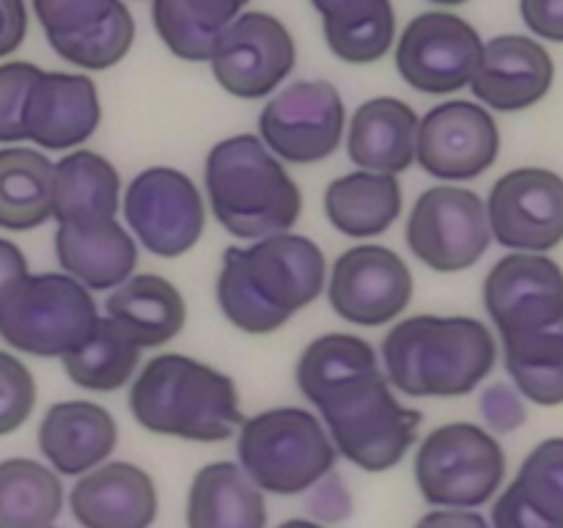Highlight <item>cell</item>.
<instances>
[{
    "label": "cell",
    "mask_w": 563,
    "mask_h": 528,
    "mask_svg": "<svg viewBox=\"0 0 563 528\" xmlns=\"http://www.w3.org/2000/svg\"><path fill=\"white\" fill-rule=\"evenodd\" d=\"M322 204L335 231L352 240H372L399 220L405 196L399 176L357 168L330 182Z\"/></svg>",
    "instance_id": "cell-27"
},
{
    "label": "cell",
    "mask_w": 563,
    "mask_h": 528,
    "mask_svg": "<svg viewBox=\"0 0 563 528\" xmlns=\"http://www.w3.org/2000/svg\"><path fill=\"white\" fill-rule=\"evenodd\" d=\"M214 295H218V306L223 317L247 336L275 333V330H280L291 319L289 314L275 308L262 295V289L253 284L251 273H247L245 262H242V248L236 245H231L223 253Z\"/></svg>",
    "instance_id": "cell-36"
},
{
    "label": "cell",
    "mask_w": 563,
    "mask_h": 528,
    "mask_svg": "<svg viewBox=\"0 0 563 528\" xmlns=\"http://www.w3.org/2000/svg\"><path fill=\"white\" fill-rule=\"evenodd\" d=\"M121 209V176L108 157L75 148L53 168V218L58 223L115 218Z\"/></svg>",
    "instance_id": "cell-28"
},
{
    "label": "cell",
    "mask_w": 563,
    "mask_h": 528,
    "mask_svg": "<svg viewBox=\"0 0 563 528\" xmlns=\"http://www.w3.org/2000/svg\"><path fill=\"white\" fill-rule=\"evenodd\" d=\"M319 14L330 53L346 64H374L394 44L396 14L390 0H333Z\"/></svg>",
    "instance_id": "cell-30"
},
{
    "label": "cell",
    "mask_w": 563,
    "mask_h": 528,
    "mask_svg": "<svg viewBox=\"0 0 563 528\" xmlns=\"http://www.w3.org/2000/svg\"><path fill=\"white\" fill-rule=\"evenodd\" d=\"M520 14L539 38L563 44V0H520Z\"/></svg>",
    "instance_id": "cell-44"
},
{
    "label": "cell",
    "mask_w": 563,
    "mask_h": 528,
    "mask_svg": "<svg viewBox=\"0 0 563 528\" xmlns=\"http://www.w3.org/2000/svg\"><path fill=\"white\" fill-rule=\"evenodd\" d=\"M36 380L11 352L0 350V438L16 432L36 407Z\"/></svg>",
    "instance_id": "cell-38"
},
{
    "label": "cell",
    "mask_w": 563,
    "mask_h": 528,
    "mask_svg": "<svg viewBox=\"0 0 563 528\" xmlns=\"http://www.w3.org/2000/svg\"><path fill=\"white\" fill-rule=\"evenodd\" d=\"M489 526L493 528H563L561 522L550 520V517H544L542 512L533 509L515 482L506 484L504 493L495 498L493 522H489Z\"/></svg>",
    "instance_id": "cell-43"
},
{
    "label": "cell",
    "mask_w": 563,
    "mask_h": 528,
    "mask_svg": "<svg viewBox=\"0 0 563 528\" xmlns=\"http://www.w3.org/2000/svg\"><path fill=\"white\" fill-rule=\"evenodd\" d=\"M383 374L374 346L355 333L319 336L300 352L295 369L297 388L317 413Z\"/></svg>",
    "instance_id": "cell-24"
},
{
    "label": "cell",
    "mask_w": 563,
    "mask_h": 528,
    "mask_svg": "<svg viewBox=\"0 0 563 528\" xmlns=\"http://www.w3.org/2000/svg\"><path fill=\"white\" fill-rule=\"evenodd\" d=\"M104 317L113 319L141 350H154L174 341L185 330L187 302L168 278L141 273L110 289Z\"/></svg>",
    "instance_id": "cell-25"
},
{
    "label": "cell",
    "mask_w": 563,
    "mask_h": 528,
    "mask_svg": "<svg viewBox=\"0 0 563 528\" xmlns=\"http://www.w3.org/2000/svg\"><path fill=\"white\" fill-rule=\"evenodd\" d=\"M69 509L80 528H152L159 512L154 479L126 460H104L77 476Z\"/></svg>",
    "instance_id": "cell-19"
},
{
    "label": "cell",
    "mask_w": 563,
    "mask_h": 528,
    "mask_svg": "<svg viewBox=\"0 0 563 528\" xmlns=\"http://www.w3.org/2000/svg\"><path fill=\"white\" fill-rule=\"evenodd\" d=\"M330 308L357 328H383L416 295V280L405 258L377 242H361L341 253L328 270Z\"/></svg>",
    "instance_id": "cell-11"
},
{
    "label": "cell",
    "mask_w": 563,
    "mask_h": 528,
    "mask_svg": "<svg viewBox=\"0 0 563 528\" xmlns=\"http://www.w3.org/2000/svg\"><path fill=\"white\" fill-rule=\"evenodd\" d=\"M102 121L99 91L88 75L42 72L25 102V141L42 152H71L97 132Z\"/></svg>",
    "instance_id": "cell-18"
},
{
    "label": "cell",
    "mask_w": 563,
    "mask_h": 528,
    "mask_svg": "<svg viewBox=\"0 0 563 528\" xmlns=\"http://www.w3.org/2000/svg\"><path fill=\"white\" fill-rule=\"evenodd\" d=\"M236 460L262 493L302 495L333 471L339 451L317 413L273 407L240 424Z\"/></svg>",
    "instance_id": "cell-4"
},
{
    "label": "cell",
    "mask_w": 563,
    "mask_h": 528,
    "mask_svg": "<svg viewBox=\"0 0 563 528\" xmlns=\"http://www.w3.org/2000/svg\"><path fill=\"white\" fill-rule=\"evenodd\" d=\"M130 413L146 432L190 443L229 440L245 421L234 380L179 352L152 358L132 377Z\"/></svg>",
    "instance_id": "cell-2"
},
{
    "label": "cell",
    "mask_w": 563,
    "mask_h": 528,
    "mask_svg": "<svg viewBox=\"0 0 563 528\" xmlns=\"http://www.w3.org/2000/svg\"><path fill=\"white\" fill-rule=\"evenodd\" d=\"M478 413L493 435H509L526 424L528 410L520 391L509 383H493L478 396Z\"/></svg>",
    "instance_id": "cell-41"
},
{
    "label": "cell",
    "mask_w": 563,
    "mask_h": 528,
    "mask_svg": "<svg viewBox=\"0 0 563 528\" xmlns=\"http://www.w3.org/2000/svg\"><path fill=\"white\" fill-rule=\"evenodd\" d=\"M278 528H328L317 520H306V517H291V520H284Z\"/></svg>",
    "instance_id": "cell-48"
},
{
    "label": "cell",
    "mask_w": 563,
    "mask_h": 528,
    "mask_svg": "<svg viewBox=\"0 0 563 528\" xmlns=\"http://www.w3.org/2000/svg\"><path fill=\"white\" fill-rule=\"evenodd\" d=\"M53 168L42 148H0V229L31 231L53 218Z\"/></svg>",
    "instance_id": "cell-29"
},
{
    "label": "cell",
    "mask_w": 563,
    "mask_h": 528,
    "mask_svg": "<svg viewBox=\"0 0 563 528\" xmlns=\"http://www.w3.org/2000/svg\"><path fill=\"white\" fill-rule=\"evenodd\" d=\"M484 204L493 240L509 251L544 253L563 242V176L555 170H509Z\"/></svg>",
    "instance_id": "cell-15"
},
{
    "label": "cell",
    "mask_w": 563,
    "mask_h": 528,
    "mask_svg": "<svg viewBox=\"0 0 563 528\" xmlns=\"http://www.w3.org/2000/svg\"><path fill=\"white\" fill-rule=\"evenodd\" d=\"M66 504L60 476L31 457L0 460V528H49Z\"/></svg>",
    "instance_id": "cell-31"
},
{
    "label": "cell",
    "mask_w": 563,
    "mask_h": 528,
    "mask_svg": "<svg viewBox=\"0 0 563 528\" xmlns=\"http://www.w3.org/2000/svg\"><path fill=\"white\" fill-rule=\"evenodd\" d=\"M405 240L412 256L434 273L471 270L493 242L487 204L467 187H429L412 204Z\"/></svg>",
    "instance_id": "cell-8"
},
{
    "label": "cell",
    "mask_w": 563,
    "mask_h": 528,
    "mask_svg": "<svg viewBox=\"0 0 563 528\" xmlns=\"http://www.w3.org/2000/svg\"><path fill=\"white\" fill-rule=\"evenodd\" d=\"M64 372L77 388L93 394H113L132 383L141 366V346L110 317H99L91 333L71 346L64 358Z\"/></svg>",
    "instance_id": "cell-32"
},
{
    "label": "cell",
    "mask_w": 563,
    "mask_h": 528,
    "mask_svg": "<svg viewBox=\"0 0 563 528\" xmlns=\"http://www.w3.org/2000/svg\"><path fill=\"white\" fill-rule=\"evenodd\" d=\"M42 69L27 61H5L0 64V143L25 141V102L33 82L38 80Z\"/></svg>",
    "instance_id": "cell-39"
},
{
    "label": "cell",
    "mask_w": 563,
    "mask_h": 528,
    "mask_svg": "<svg viewBox=\"0 0 563 528\" xmlns=\"http://www.w3.org/2000/svg\"><path fill=\"white\" fill-rule=\"evenodd\" d=\"M311 3H313V9H317V11H322L324 6H330V3H333V0H311Z\"/></svg>",
    "instance_id": "cell-50"
},
{
    "label": "cell",
    "mask_w": 563,
    "mask_h": 528,
    "mask_svg": "<svg viewBox=\"0 0 563 528\" xmlns=\"http://www.w3.org/2000/svg\"><path fill=\"white\" fill-rule=\"evenodd\" d=\"M429 3H438V6H462L467 0H429Z\"/></svg>",
    "instance_id": "cell-49"
},
{
    "label": "cell",
    "mask_w": 563,
    "mask_h": 528,
    "mask_svg": "<svg viewBox=\"0 0 563 528\" xmlns=\"http://www.w3.org/2000/svg\"><path fill=\"white\" fill-rule=\"evenodd\" d=\"M53 53L71 66H80L86 72H104L126 58L132 42H135V20L126 9L124 0H115L104 16H99L93 25L69 36L47 38Z\"/></svg>",
    "instance_id": "cell-35"
},
{
    "label": "cell",
    "mask_w": 563,
    "mask_h": 528,
    "mask_svg": "<svg viewBox=\"0 0 563 528\" xmlns=\"http://www.w3.org/2000/svg\"><path fill=\"white\" fill-rule=\"evenodd\" d=\"M27 275V258L16 242L0 237V300L9 295L11 286Z\"/></svg>",
    "instance_id": "cell-47"
},
{
    "label": "cell",
    "mask_w": 563,
    "mask_h": 528,
    "mask_svg": "<svg viewBox=\"0 0 563 528\" xmlns=\"http://www.w3.org/2000/svg\"><path fill=\"white\" fill-rule=\"evenodd\" d=\"M335 451L366 473H385L399 465L421 432V410L401 405L388 377L330 402L317 413Z\"/></svg>",
    "instance_id": "cell-7"
},
{
    "label": "cell",
    "mask_w": 563,
    "mask_h": 528,
    "mask_svg": "<svg viewBox=\"0 0 563 528\" xmlns=\"http://www.w3.org/2000/svg\"><path fill=\"white\" fill-rule=\"evenodd\" d=\"M36 443L58 476H82L110 460L119 443V424L97 402H55L38 424Z\"/></svg>",
    "instance_id": "cell-21"
},
{
    "label": "cell",
    "mask_w": 563,
    "mask_h": 528,
    "mask_svg": "<svg viewBox=\"0 0 563 528\" xmlns=\"http://www.w3.org/2000/svg\"><path fill=\"white\" fill-rule=\"evenodd\" d=\"M482 36L449 11L418 14L396 44L401 80L421 94H454L471 86L482 61Z\"/></svg>",
    "instance_id": "cell-13"
},
{
    "label": "cell",
    "mask_w": 563,
    "mask_h": 528,
    "mask_svg": "<svg viewBox=\"0 0 563 528\" xmlns=\"http://www.w3.org/2000/svg\"><path fill=\"white\" fill-rule=\"evenodd\" d=\"M555 80L553 55L537 38L504 33L484 42L471 91L487 110L520 113L548 97Z\"/></svg>",
    "instance_id": "cell-17"
},
{
    "label": "cell",
    "mask_w": 563,
    "mask_h": 528,
    "mask_svg": "<svg viewBox=\"0 0 563 528\" xmlns=\"http://www.w3.org/2000/svg\"><path fill=\"white\" fill-rule=\"evenodd\" d=\"M416 528H493L487 517L476 509H445L434 506L416 522Z\"/></svg>",
    "instance_id": "cell-46"
},
{
    "label": "cell",
    "mask_w": 563,
    "mask_h": 528,
    "mask_svg": "<svg viewBox=\"0 0 563 528\" xmlns=\"http://www.w3.org/2000/svg\"><path fill=\"white\" fill-rule=\"evenodd\" d=\"M121 212L135 242L163 258L192 251L207 226V204L196 182L168 165L132 176L121 196Z\"/></svg>",
    "instance_id": "cell-9"
},
{
    "label": "cell",
    "mask_w": 563,
    "mask_h": 528,
    "mask_svg": "<svg viewBox=\"0 0 563 528\" xmlns=\"http://www.w3.org/2000/svg\"><path fill=\"white\" fill-rule=\"evenodd\" d=\"M346 110L328 80H297L280 88L258 116V138L284 163H322L341 146Z\"/></svg>",
    "instance_id": "cell-10"
},
{
    "label": "cell",
    "mask_w": 563,
    "mask_h": 528,
    "mask_svg": "<svg viewBox=\"0 0 563 528\" xmlns=\"http://www.w3.org/2000/svg\"><path fill=\"white\" fill-rule=\"evenodd\" d=\"M55 258L86 289L110 292L135 273L137 242L115 218L58 223Z\"/></svg>",
    "instance_id": "cell-22"
},
{
    "label": "cell",
    "mask_w": 563,
    "mask_h": 528,
    "mask_svg": "<svg viewBox=\"0 0 563 528\" xmlns=\"http://www.w3.org/2000/svg\"><path fill=\"white\" fill-rule=\"evenodd\" d=\"M515 484L528 504L563 526V438H548L522 460Z\"/></svg>",
    "instance_id": "cell-37"
},
{
    "label": "cell",
    "mask_w": 563,
    "mask_h": 528,
    "mask_svg": "<svg viewBox=\"0 0 563 528\" xmlns=\"http://www.w3.org/2000/svg\"><path fill=\"white\" fill-rule=\"evenodd\" d=\"M209 209L236 240L291 231L302 215V193L284 160L275 157L253 132L214 143L203 165Z\"/></svg>",
    "instance_id": "cell-3"
},
{
    "label": "cell",
    "mask_w": 563,
    "mask_h": 528,
    "mask_svg": "<svg viewBox=\"0 0 563 528\" xmlns=\"http://www.w3.org/2000/svg\"><path fill=\"white\" fill-rule=\"evenodd\" d=\"M242 11L236 0H152L154 31L181 61L203 64L214 42Z\"/></svg>",
    "instance_id": "cell-34"
},
{
    "label": "cell",
    "mask_w": 563,
    "mask_h": 528,
    "mask_svg": "<svg viewBox=\"0 0 563 528\" xmlns=\"http://www.w3.org/2000/svg\"><path fill=\"white\" fill-rule=\"evenodd\" d=\"M49 528H58V526H49Z\"/></svg>",
    "instance_id": "cell-52"
},
{
    "label": "cell",
    "mask_w": 563,
    "mask_h": 528,
    "mask_svg": "<svg viewBox=\"0 0 563 528\" xmlns=\"http://www.w3.org/2000/svg\"><path fill=\"white\" fill-rule=\"evenodd\" d=\"M390 388L418 399H454L476 391L498 363V339L473 317L416 314L383 339Z\"/></svg>",
    "instance_id": "cell-1"
},
{
    "label": "cell",
    "mask_w": 563,
    "mask_h": 528,
    "mask_svg": "<svg viewBox=\"0 0 563 528\" xmlns=\"http://www.w3.org/2000/svg\"><path fill=\"white\" fill-rule=\"evenodd\" d=\"M500 154V132L482 102L451 99L418 121L416 163L443 182L487 174Z\"/></svg>",
    "instance_id": "cell-14"
},
{
    "label": "cell",
    "mask_w": 563,
    "mask_h": 528,
    "mask_svg": "<svg viewBox=\"0 0 563 528\" xmlns=\"http://www.w3.org/2000/svg\"><path fill=\"white\" fill-rule=\"evenodd\" d=\"M236 3H240V6H247V3H251V0H236Z\"/></svg>",
    "instance_id": "cell-51"
},
{
    "label": "cell",
    "mask_w": 563,
    "mask_h": 528,
    "mask_svg": "<svg viewBox=\"0 0 563 528\" xmlns=\"http://www.w3.org/2000/svg\"><path fill=\"white\" fill-rule=\"evenodd\" d=\"M27 33L25 0H0V58L14 53Z\"/></svg>",
    "instance_id": "cell-45"
},
{
    "label": "cell",
    "mask_w": 563,
    "mask_h": 528,
    "mask_svg": "<svg viewBox=\"0 0 563 528\" xmlns=\"http://www.w3.org/2000/svg\"><path fill=\"white\" fill-rule=\"evenodd\" d=\"M412 473L421 498L445 509H478L498 495L506 451L489 429L471 421L443 424L418 443Z\"/></svg>",
    "instance_id": "cell-6"
},
{
    "label": "cell",
    "mask_w": 563,
    "mask_h": 528,
    "mask_svg": "<svg viewBox=\"0 0 563 528\" xmlns=\"http://www.w3.org/2000/svg\"><path fill=\"white\" fill-rule=\"evenodd\" d=\"M242 262L262 295L289 317L317 302L328 286V258L322 248L291 231L251 242L242 248Z\"/></svg>",
    "instance_id": "cell-20"
},
{
    "label": "cell",
    "mask_w": 563,
    "mask_h": 528,
    "mask_svg": "<svg viewBox=\"0 0 563 528\" xmlns=\"http://www.w3.org/2000/svg\"><path fill=\"white\" fill-rule=\"evenodd\" d=\"M306 493L308 515H311V520L322 522V526H339V522L350 520L352 509H355L350 487H346L344 479H341V473L335 468L330 473H324Z\"/></svg>",
    "instance_id": "cell-42"
},
{
    "label": "cell",
    "mask_w": 563,
    "mask_h": 528,
    "mask_svg": "<svg viewBox=\"0 0 563 528\" xmlns=\"http://www.w3.org/2000/svg\"><path fill=\"white\" fill-rule=\"evenodd\" d=\"M506 372L522 399L542 407L563 405V317L544 328L500 339Z\"/></svg>",
    "instance_id": "cell-33"
},
{
    "label": "cell",
    "mask_w": 563,
    "mask_h": 528,
    "mask_svg": "<svg viewBox=\"0 0 563 528\" xmlns=\"http://www.w3.org/2000/svg\"><path fill=\"white\" fill-rule=\"evenodd\" d=\"M209 69L218 86L236 99H258L278 91L297 64L289 28L264 11H245L229 22L214 42Z\"/></svg>",
    "instance_id": "cell-12"
},
{
    "label": "cell",
    "mask_w": 563,
    "mask_h": 528,
    "mask_svg": "<svg viewBox=\"0 0 563 528\" xmlns=\"http://www.w3.org/2000/svg\"><path fill=\"white\" fill-rule=\"evenodd\" d=\"M418 116L405 99L374 97L352 113L346 127V154L374 174H405L416 163Z\"/></svg>",
    "instance_id": "cell-23"
},
{
    "label": "cell",
    "mask_w": 563,
    "mask_h": 528,
    "mask_svg": "<svg viewBox=\"0 0 563 528\" xmlns=\"http://www.w3.org/2000/svg\"><path fill=\"white\" fill-rule=\"evenodd\" d=\"M187 528H267V501L240 462H209L192 476Z\"/></svg>",
    "instance_id": "cell-26"
},
{
    "label": "cell",
    "mask_w": 563,
    "mask_h": 528,
    "mask_svg": "<svg viewBox=\"0 0 563 528\" xmlns=\"http://www.w3.org/2000/svg\"><path fill=\"white\" fill-rule=\"evenodd\" d=\"M33 14L42 25L44 36H69L93 25L110 11L115 0H31Z\"/></svg>",
    "instance_id": "cell-40"
},
{
    "label": "cell",
    "mask_w": 563,
    "mask_h": 528,
    "mask_svg": "<svg viewBox=\"0 0 563 528\" xmlns=\"http://www.w3.org/2000/svg\"><path fill=\"white\" fill-rule=\"evenodd\" d=\"M484 308L500 339L559 322L563 270L544 253H509L484 278Z\"/></svg>",
    "instance_id": "cell-16"
},
{
    "label": "cell",
    "mask_w": 563,
    "mask_h": 528,
    "mask_svg": "<svg viewBox=\"0 0 563 528\" xmlns=\"http://www.w3.org/2000/svg\"><path fill=\"white\" fill-rule=\"evenodd\" d=\"M97 319L91 289L80 280L66 273H27L0 300V339L25 355L64 358Z\"/></svg>",
    "instance_id": "cell-5"
}]
</instances>
